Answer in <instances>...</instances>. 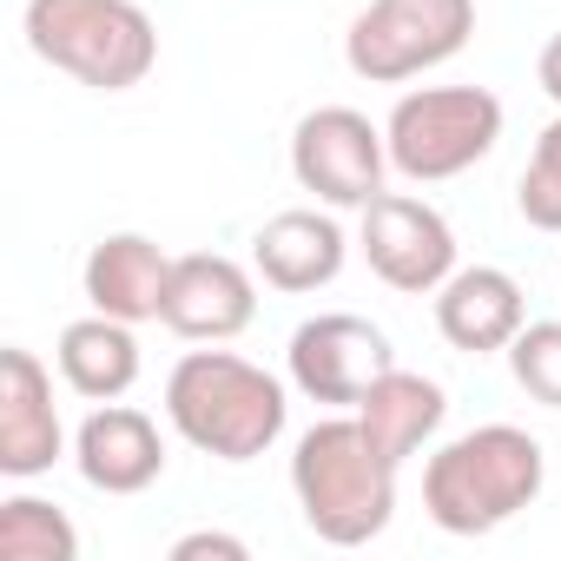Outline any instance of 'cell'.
<instances>
[{"label": "cell", "mask_w": 561, "mask_h": 561, "mask_svg": "<svg viewBox=\"0 0 561 561\" xmlns=\"http://www.w3.org/2000/svg\"><path fill=\"white\" fill-rule=\"evenodd\" d=\"M535 80H541V93H548V100L561 106V34H554V41L541 47V60H535Z\"/></svg>", "instance_id": "cell-22"}, {"label": "cell", "mask_w": 561, "mask_h": 561, "mask_svg": "<svg viewBox=\"0 0 561 561\" xmlns=\"http://www.w3.org/2000/svg\"><path fill=\"white\" fill-rule=\"evenodd\" d=\"M291 397L264 364H244L231 351H185L165 377V423L218 462H251L285 436Z\"/></svg>", "instance_id": "cell-2"}, {"label": "cell", "mask_w": 561, "mask_h": 561, "mask_svg": "<svg viewBox=\"0 0 561 561\" xmlns=\"http://www.w3.org/2000/svg\"><path fill=\"white\" fill-rule=\"evenodd\" d=\"M397 364L390 337L357 318V311H318L291 331L285 344V370H291V390L324 403V410H357L364 390Z\"/></svg>", "instance_id": "cell-9"}, {"label": "cell", "mask_w": 561, "mask_h": 561, "mask_svg": "<svg viewBox=\"0 0 561 561\" xmlns=\"http://www.w3.org/2000/svg\"><path fill=\"white\" fill-rule=\"evenodd\" d=\"M73 469L100 495H146L165 476V436L133 403H100L73 436Z\"/></svg>", "instance_id": "cell-13"}, {"label": "cell", "mask_w": 561, "mask_h": 561, "mask_svg": "<svg viewBox=\"0 0 561 561\" xmlns=\"http://www.w3.org/2000/svg\"><path fill=\"white\" fill-rule=\"evenodd\" d=\"M397 462L370 443V430L351 416H324L298 436L291 449V495L298 515L318 541L331 548H364L390 528L397 515Z\"/></svg>", "instance_id": "cell-1"}, {"label": "cell", "mask_w": 561, "mask_h": 561, "mask_svg": "<svg viewBox=\"0 0 561 561\" xmlns=\"http://www.w3.org/2000/svg\"><path fill=\"white\" fill-rule=\"evenodd\" d=\"M515 211L535 225V231H554L561 238V113L541 126L522 179H515Z\"/></svg>", "instance_id": "cell-19"}, {"label": "cell", "mask_w": 561, "mask_h": 561, "mask_svg": "<svg viewBox=\"0 0 561 561\" xmlns=\"http://www.w3.org/2000/svg\"><path fill=\"white\" fill-rule=\"evenodd\" d=\"M351 257V238L331 211L318 205H291V211H277L257 225L251 238V271L264 277L271 291H285V298H305V291H324L337 285V271Z\"/></svg>", "instance_id": "cell-12"}, {"label": "cell", "mask_w": 561, "mask_h": 561, "mask_svg": "<svg viewBox=\"0 0 561 561\" xmlns=\"http://www.w3.org/2000/svg\"><path fill=\"white\" fill-rule=\"evenodd\" d=\"M257 318V277L225 251H185L172 257V285L159 324L185 344H231Z\"/></svg>", "instance_id": "cell-10"}, {"label": "cell", "mask_w": 561, "mask_h": 561, "mask_svg": "<svg viewBox=\"0 0 561 561\" xmlns=\"http://www.w3.org/2000/svg\"><path fill=\"white\" fill-rule=\"evenodd\" d=\"M502 139V100L489 87H416L390 106L383 146L410 185H443L482 165Z\"/></svg>", "instance_id": "cell-5"}, {"label": "cell", "mask_w": 561, "mask_h": 561, "mask_svg": "<svg viewBox=\"0 0 561 561\" xmlns=\"http://www.w3.org/2000/svg\"><path fill=\"white\" fill-rule=\"evenodd\" d=\"M528 298L502 264H456L449 285L436 291V331L462 357H495L522 337Z\"/></svg>", "instance_id": "cell-14"}, {"label": "cell", "mask_w": 561, "mask_h": 561, "mask_svg": "<svg viewBox=\"0 0 561 561\" xmlns=\"http://www.w3.org/2000/svg\"><path fill=\"white\" fill-rule=\"evenodd\" d=\"M383 126H370L357 106H318L291 133V179L331 211H364L383 192Z\"/></svg>", "instance_id": "cell-7"}, {"label": "cell", "mask_w": 561, "mask_h": 561, "mask_svg": "<svg viewBox=\"0 0 561 561\" xmlns=\"http://www.w3.org/2000/svg\"><path fill=\"white\" fill-rule=\"evenodd\" d=\"M443 416H449V397H443V383L436 377H416V370H383L370 390H364V403H357V423L370 430V443L403 469L436 430H443Z\"/></svg>", "instance_id": "cell-16"}, {"label": "cell", "mask_w": 561, "mask_h": 561, "mask_svg": "<svg viewBox=\"0 0 561 561\" xmlns=\"http://www.w3.org/2000/svg\"><path fill=\"white\" fill-rule=\"evenodd\" d=\"M0 561H80V528L41 495L0 502Z\"/></svg>", "instance_id": "cell-18"}, {"label": "cell", "mask_w": 561, "mask_h": 561, "mask_svg": "<svg viewBox=\"0 0 561 561\" xmlns=\"http://www.w3.org/2000/svg\"><path fill=\"white\" fill-rule=\"evenodd\" d=\"M54 357H60L67 390L87 397V403H119V397L139 383V337H133V324H119V318H106V311L67 324Z\"/></svg>", "instance_id": "cell-17"}, {"label": "cell", "mask_w": 561, "mask_h": 561, "mask_svg": "<svg viewBox=\"0 0 561 561\" xmlns=\"http://www.w3.org/2000/svg\"><path fill=\"white\" fill-rule=\"evenodd\" d=\"M165 285H172V257L146 238V231H113L87 251L80 291L93 311L119 318V324H152L165 311Z\"/></svg>", "instance_id": "cell-15"}, {"label": "cell", "mask_w": 561, "mask_h": 561, "mask_svg": "<svg viewBox=\"0 0 561 561\" xmlns=\"http://www.w3.org/2000/svg\"><path fill=\"white\" fill-rule=\"evenodd\" d=\"M548 482V456L515 423H482L449 436L423 469V508L443 535H495L522 508H535Z\"/></svg>", "instance_id": "cell-3"}, {"label": "cell", "mask_w": 561, "mask_h": 561, "mask_svg": "<svg viewBox=\"0 0 561 561\" xmlns=\"http://www.w3.org/2000/svg\"><path fill=\"white\" fill-rule=\"evenodd\" d=\"M67 456V423L54 410V377L34 351H0V476L34 482Z\"/></svg>", "instance_id": "cell-11"}, {"label": "cell", "mask_w": 561, "mask_h": 561, "mask_svg": "<svg viewBox=\"0 0 561 561\" xmlns=\"http://www.w3.org/2000/svg\"><path fill=\"white\" fill-rule=\"evenodd\" d=\"M502 357H508V377H515L541 410H561V318L522 324V337H515Z\"/></svg>", "instance_id": "cell-20"}, {"label": "cell", "mask_w": 561, "mask_h": 561, "mask_svg": "<svg viewBox=\"0 0 561 561\" xmlns=\"http://www.w3.org/2000/svg\"><path fill=\"white\" fill-rule=\"evenodd\" d=\"M172 561H251V548L238 535H218V528H192L172 541Z\"/></svg>", "instance_id": "cell-21"}, {"label": "cell", "mask_w": 561, "mask_h": 561, "mask_svg": "<svg viewBox=\"0 0 561 561\" xmlns=\"http://www.w3.org/2000/svg\"><path fill=\"white\" fill-rule=\"evenodd\" d=\"M357 251L403 298H436L456 271V231L416 192H377L357 218Z\"/></svg>", "instance_id": "cell-8"}, {"label": "cell", "mask_w": 561, "mask_h": 561, "mask_svg": "<svg viewBox=\"0 0 561 561\" xmlns=\"http://www.w3.org/2000/svg\"><path fill=\"white\" fill-rule=\"evenodd\" d=\"M21 34L54 73L93 93H133L159 67V27L139 0H27Z\"/></svg>", "instance_id": "cell-4"}, {"label": "cell", "mask_w": 561, "mask_h": 561, "mask_svg": "<svg viewBox=\"0 0 561 561\" xmlns=\"http://www.w3.org/2000/svg\"><path fill=\"white\" fill-rule=\"evenodd\" d=\"M476 34V0H370L344 34V60L370 87H403L456 60Z\"/></svg>", "instance_id": "cell-6"}]
</instances>
